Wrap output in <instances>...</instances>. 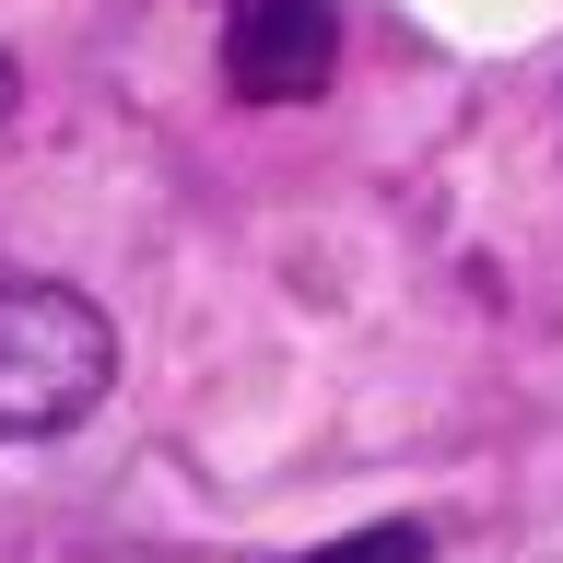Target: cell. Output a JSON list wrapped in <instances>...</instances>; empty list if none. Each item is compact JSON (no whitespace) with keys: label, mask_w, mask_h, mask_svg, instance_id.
I'll list each match as a JSON object with an SVG mask.
<instances>
[{"label":"cell","mask_w":563,"mask_h":563,"mask_svg":"<svg viewBox=\"0 0 563 563\" xmlns=\"http://www.w3.org/2000/svg\"><path fill=\"white\" fill-rule=\"evenodd\" d=\"M118 387V317L82 282H0V434H70Z\"/></svg>","instance_id":"6da1fadb"},{"label":"cell","mask_w":563,"mask_h":563,"mask_svg":"<svg viewBox=\"0 0 563 563\" xmlns=\"http://www.w3.org/2000/svg\"><path fill=\"white\" fill-rule=\"evenodd\" d=\"M341 70V12L329 0H223V82L246 106H306Z\"/></svg>","instance_id":"7a4b0ae2"},{"label":"cell","mask_w":563,"mask_h":563,"mask_svg":"<svg viewBox=\"0 0 563 563\" xmlns=\"http://www.w3.org/2000/svg\"><path fill=\"white\" fill-rule=\"evenodd\" d=\"M306 563H434V528L387 517V528H352V540H329V552H306Z\"/></svg>","instance_id":"3957f363"},{"label":"cell","mask_w":563,"mask_h":563,"mask_svg":"<svg viewBox=\"0 0 563 563\" xmlns=\"http://www.w3.org/2000/svg\"><path fill=\"white\" fill-rule=\"evenodd\" d=\"M12 95H24V70H12V59H0V118H12Z\"/></svg>","instance_id":"277c9868"}]
</instances>
